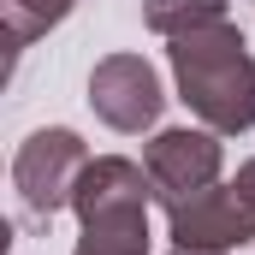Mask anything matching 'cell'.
<instances>
[{
	"label": "cell",
	"mask_w": 255,
	"mask_h": 255,
	"mask_svg": "<svg viewBox=\"0 0 255 255\" xmlns=\"http://www.w3.org/2000/svg\"><path fill=\"white\" fill-rule=\"evenodd\" d=\"M172 71H178L184 107L208 130L232 136V130L255 125V54L232 18L172 36Z\"/></svg>",
	"instance_id": "cell-1"
},
{
	"label": "cell",
	"mask_w": 255,
	"mask_h": 255,
	"mask_svg": "<svg viewBox=\"0 0 255 255\" xmlns=\"http://www.w3.org/2000/svg\"><path fill=\"white\" fill-rule=\"evenodd\" d=\"M148 166L130 160H89L71 208L83 214L77 255H148Z\"/></svg>",
	"instance_id": "cell-2"
},
{
	"label": "cell",
	"mask_w": 255,
	"mask_h": 255,
	"mask_svg": "<svg viewBox=\"0 0 255 255\" xmlns=\"http://www.w3.org/2000/svg\"><path fill=\"white\" fill-rule=\"evenodd\" d=\"M83 166H89V154H83V142H77L71 130H36V136L24 142L18 166H12L24 208H30L36 220H54L65 202H71Z\"/></svg>",
	"instance_id": "cell-3"
},
{
	"label": "cell",
	"mask_w": 255,
	"mask_h": 255,
	"mask_svg": "<svg viewBox=\"0 0 255 255\" xmlns=\"http://www.w3.org/2000/svg\"><path fill=\"white\" fill-rule=\"evenodd\" d=\"M166 220L184 250H238L255 238V208L238 184H208L184 202H166Z\"/></svg>",
	"instance_id": "cell-4"
},
{
	"label": "cell",
	"mask_w": 255,
	"mask_h": 255,
	"mask_svg": "<svg viewBox=\"0 0 255 255\" xmlns=\"http://www.w3.org/2000/svg\"><path fill=\"white\" fill-rule=\"evenodd\" d=\"M142 166H148L154 196H160V208H166V202H184V196L208 190V184L220 178V142H214L208 130H160V136L148 142Z\"/></svg>",
	"instance_id": "cell-5"
},
{
	"label": "cell",
	"mask_w": 255,
	"mask_h": 255,
	"mask_svg": "<svg viewBox=\"0 0 255 255\" xmlns=\"http://www.w3.org/2000/svg\"><path fill=\"white\" fill-rule=\"evenodd\" d=\"M89 101H95V113L107 119L113 130H142L160 119V83H154V71L136 60V54H113V60L95 65V77H89Z\"/></svg>",
	"instance_id": "cell-6"
},
{
	"label": "cell",
	"mask_w": 255,
	"mask_h": 255,
	"mask_svg": "<svg viewBox=\"0 0 255 255\" xmlns=\"http://www.w3.org/2000/svg\"><path fill=\"white\" fill-rule=\"evenodd\" d=\"M142 18L160 36H184V30H202V24L226 18V0H142Z\"/></svg>",
	"instance_id": "cell-7"
},
{
	"label": "cell",
	"mask_w": 255,
	"mask_h": 255,
	"mask_svg": "<svg viewBox=\"0 0 255 255\" xmlns=\"http://www.w3.org/2000/svg\"><path fill=\"white\" fill-rule=\"evenodd\" d=\"M65 12H71V0H6V18H12L18 42L36 36V30H48V24H60Z\"/></svg>",
	"instance_id": "cell-8"
},
{
	"label": "cell",
	"mask_w": 255,
	"mask_h": 255,
	"mask_svg": "<svg viewBox=\"0 0 255 255\" xmlns=\"http://www.w3.org/2000/svg\"><path fill=\"white\" fill-rule=\"evenodd\" d=\"M238 190L250 196V208H255V160H250V166H244V172H238Z\"/></svg>",
	"instance_id": "cell-9"
},
{
	"label": "cell",
	"mask_w": 255,
	"mask_h": 255,
	"mask_svg": "<svg viewBox=\"0 0 255 255\" xmlns=\"http://www.w3.org/2000/svg\"><path fill=\"white\" fill-rule=\"evenodd\" d=\"M172 255H226V250H184V244H178Z\"/></svg>",
	"instance_id": "cell-10"
}]
</instances>
